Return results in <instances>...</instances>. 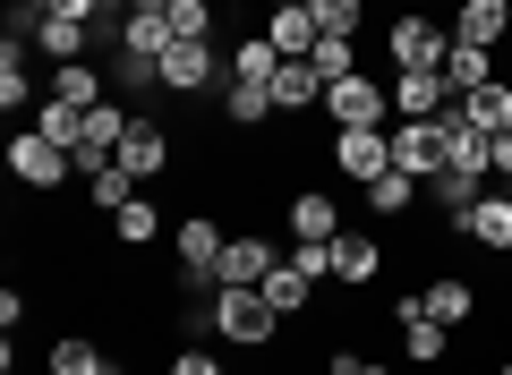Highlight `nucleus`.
<instances>
[{
	"label": "nucleus",
	"mask_w": 512,
	"mask_h": 375,
	"mask_svg": "<svg viewBox=\"0 0 512 375\" xmlns=\"http://www.w3.org/2000/svg\"><path fill=\"white\" fill-rule=\"evenodd\" d=\"M171 43H180V35H171V9H163V0H137V9H120V52H128L120 69H128V77H154Z\"/></svg>",
	"instance_id": "nucleus-1"
},
{
	"label": "nucleus",
	"mask_w": 512,
	"mask_h": 375,
	"mask_svg": "<svg viewBox=\"0 0 512 375\" xmlns=\"http://www.w3.org/2000/svg\"><path fill=\"white\" fill-rule=\"evenodd\" d=\"M205 324H214L231 350H265L274 341V307H265V290H214V307H205Z\"/></svg>",
	"instance_id": "nucleus-2"
},
{
	"label": "nucleus",
	"mask_w": 512,
	"mask_h": 375,
	"mask_svg": "<svg viewBox=\"0 0 512 375\" xmlns=\"http://www.w3.org/2000/svg\"><path fill=\"white\" fill-rule=\"evenodd\" d=\"M384 52H393V69H444L453 60V26H436V18H393V35H384Z\"/></svg>",
	"instance_id": "nucleus-3"
},
{
	"label": "nucleus",
	"mask_w": 512,
	"mask_h": 375,
	"mask_svg": "<svg viewBox=\"0 0 512 375\" xmlns=\"http://www.w3.org/2000/svg\"><path fill=\"white\" fill-rule=\"evenodd\" d=\"M69 171H77V154H60L43 128H18L9 137V179H26V188H69Z\"/></svg>",
	"instance_id": "nucleus-4"
},
{
	"label": "nucleus",
	"mask_w": 512,
	"mask_h": 375,
	"mask_svg": "<svg viewBox=\"0 0 512 375\" xmlns=\"http://www.w3.org/2000/svg\"><path fill=\"white\" fill-rule=\"evenodd\" d=\"M325 111L342 128H393V86H376V77H333L325 86Z\"/></svg>",
	"instance_id": "nucleus-5"
},
{
	"label": "nucleus",
	"mask_w": 512,
	"mask_h": 375,
	"mask_svg": "<svg viewBox=\"0 0 512 375\" xmlns=\"http://www.w3.org/2000/svg\"><path fill=\"white\" fill-rule=\"evenodd\" d=\"M393 171H410L427 188V179L444 171V128L436 120H393Z\"/></svg>",
	"instance_id": "nucleus-6"
},
{
	"label": "nucleus",
	"mask_w": 512,
	"mask_h": 375,
	"mask_svg": "<svg viewBox=\"0 0 512 375\" xmlns=\"http://www.w3.org/2000/svg\"><path fill=\"white\" fill-rule=\"evenodd\" d=\"M111 162H120L137 188H154V179L171 171V137H163L154 120H128V137H120V154H111Z\"/></svg>",
	"instance_id": "nucleus-7"
},
{
	"label": "nucleus",
	"mask_w": 512,
	"mask_h": 375,
	"mask_svg": "<svg viewBox=\"0 0 512 375\" xmlns=\"http://www.w3.org/2000/svg\"><path fill=\"white\" fill-rule=\"evenodd\" d=\"M444 111H453L444 69H402L393 77V120H444Z\"/></svg>",
	"instance_id": "nucleus-8"
},
{
	"label": "nucleus",
	"mask_w": 512,
	"mask_h": 375,
	"mask_svg": "<svg viewBox=\"0 0 512 375\" xmlns=\"http://www.w3.org/2000/svg\"><path fill=\"white\" fill-rule=\"evenodd\" d=\"M171 248H180V273H188V282H222V248H231V239H222L205 214H188L180 231H171Z\"/></svg>",
	"instance_id": "nucleus-9"
},
{
	"label": "nucleus",
	"mask_w": 512,
	"mask_h": 375,
	"mask_svg": "<svg viewBox=\"0 0 512 375\" xmlns=\"http://www.w3.org/2000/svg\"><path fill=\"white\" fill-rule=\"evenodd\" d=\"M18 35H35V52H52V69H60V60H86L94 26H77V18H43L35 0H26V9H18Z\"/></svg>",
	"instance_id": "nucleus-10"
},
{
	"label": "nucleus",
	"mask_w": 512,
	"mask_h": 375,
	"mask_svg": "<svg viewBox=\"0 0 512 375\" xmlns=\"http://www.w3.org/2000/svg\"><path fill=\"white\" fill-rule=\"evenodd\" d=\"M333 162L367 188L376 171H393V128H342V137H333Z\"/></svg>",
	"instance_id": "nucleus-11"
},
{
	"label": "nucleus",
	"mask_w": 512,
	"mask_h": 375,
	"mask_svg": "<svg viewBox=\"0 0 512 375\" xmlns=\"http://www.w3.org/2000/svg\"><path fill=\"white\" fill-rule=\"evenodd\" d=\"M214 69H222L214 43H171L163 69H154V86H163V94H205V86H214Z\"/></svg>",
	"instance_id": "nucleus-12"
},
{
	"label": "nucleus",
	"mask_w": 512,
	"mask_h": 375,
	"mask_svg": "<svg viewBox=\"0 0 512 375\" xmlns=\"http://www.w3.org/2000/svg\"><path fill=\"white\" fill-rule=\"evenodd\" d=\"M333 239H342V205L325 188H299L291 197V248H333Z\"/></svg>",
	"instance_id": "nucleus-13"
},
{
	"label": "nucleus",
	"mask_w": 512,
	"mask_h": 375,
	"mask_svg": "<svg viewBox=\"0 0 512 375\" xmlns=\"http://www.w3.org/2000/svg\"><path fill=\"white\" fill-rule=\"evenodd\" d=\"M274 265H282V248H274V239L239 231L231 248H222V282H214V290H256V282H265V273H274Z\"/></svg>",
	"instance_id": "nucleus-14"
},
{
	"label": "nucleus",
	"mask_w": 512,
	"mask_h": 375,
	"mask_svg": "<svg viewBox=\"0 0 512 375\" xmlns=\"http://www.w3.org/2000/svg\"><path fill=\"white\" fill-rule=\"evenodd\" d=\"M461 239H478V248H495V256H512V188H487V197L470 205V214L453 222Z\"/></svg>",
	"instance_id": "nucleus-15"
},
{
	"label": "nucleus",
	"mask_w": 512,
	"mask_h": 375,
	"mask_svg": "<svg viewBox=\"0 0 512 375\" xmlns=\"http://www.w3.org/2000/svg\"><path fill=\"white\" fill-rule=\"evenodd\" d=\"M256 290H265V307H274V316H282V324H291V316H299V307H308V299H316V273H308V265H299V256H282V265H274V273H265V282H256Z\"/></svg>",
	"instance_id": "nucleus-16"
},
{
	"label": "nucleus",
	"mask_w": 512,
	"mask_h": 375,
	"mask_svg": "<svg viewBox=\"0 0 512 375\" xmlns=\"http://www.w3.org/2000/svg\"><path fill=\"white\" fill-rule=\"evenodd\" d=\"M512 26V0H461V18H453V43H478V52H495Z\"/></svg>",
	"instance_id": "nucleus-17"
},
{
	"label": "nucleus",
	"mask_w": 512,
	"mask_h": 375,
	"mask_svg": "<svg viewBox=\"0 0 512 375\" xmlns=\"http://www.w3.org/2000/svg\"><path fill=\"white\" fill-rule=\"evenodd\" d=\"M453 111L478 128V137H504V128H512V86H504V77H487V86H478V94H461Z\"/></svg>",
	"instance_id": "nucleus-18"
},
{
	"label": "nucleus",
	"mask_w": 512,
	"mask_h": 375,
	"mask_svg": "<svg viewBox=\"0 0 512 375\" xmlns=\"http://www.w3.org/2000/svg\"><path fill=\"white\" fill-rule=\"evenodd\" d=\"M120 137H128V111H120V103H94V111H86V145H77V171L111 162V154H120Z\"/></svg>",
	"instance_id": "nucleus-19"
},
{
	"label": "nucleus",
	"mask_w": 512,
	"mask_h": 375,
	"mask_svg": "<svg viewBox=\"0 0 512 375\" xmlns=\"http://www.w3.org/2000/svg\"><path fill=\"white\" fill-rule=\"evenodd\" d=\"M393 324H402V350L419 358V367H436V358H444V324L427 316V299H402V307H393Z\"/></svg>",
	"instance_id": "nucleus-20"
},
{
	"label": "nucleus",
	"mask_w": 512,
	"mask_h": 375,
	"mask_svg": "<svg viewBox=\"0 0 512 375\" xmlns=\"http://www.w3.org/2000/svg\"><path fill=\"white\" fill-rule=\"evenodd\" d=\"M308 103H325V77H316V60H282V69H274V111L291 120V111H308Z\"/></svg>",
	"instance_id": "nucleus-21"
},
{
	"label": "nucleus",
	"mask_w": 512,
	"mask_h": 375,
	"mask_svg": "<svg viewBox=\"0 0 512 375\" xmlns=\"http://www.w3.org/2000/svg\"><path fill=\"white\" fill-rule=\"evenodd\" d=\"M376 273H384V248H376L367 231H342V239H333V282L359 290V282H376Z\"/></svg>",
	"instance_id": "nucleus-22"
},
{
	"label": "nucleus",
	"mask_w": 512,
	"mask_h": 375,
	"mask_svg": "<svg viewBox=\"0 0 512 375\" xmlns=\"http://www.w3.org/2000/svg\"><path fill=\"white\" fill-rule=\"evenodd\" d=\"M316 35H325V26H316V9H274V18H265V43H274L282 60H308Z\"/></svg>",
	"instance_id": "nucleus-23"
},
{
	"label": "nucleus",
	"mask_w": 512,
	"mask_h": 375,
	"mask_svg": "<svg viewBox=\"0 0 512 375\" xmlns=\"http://www.w3.org/2000/svg\"><path fill=\"white\" fill-rule=\"evenodd\" d=\"M26 128H43V137H52L60 154H77V145H86V111H77V103H60V94H43Z\"/></svg>",
	"instance_id": "nucleus-24"
},
{
	"label": "nucleus",
	"mask_w": 512,
	"mask_h": 375,
	"mask_svg": "<svg viewBox=\"0 0 512 375\" xmlns=\"http://www.w3.org/2000/svg\"><path fill=\"white\" fill-rule=\"evenodd\" d=\"M52 94H60V103H77V111H94V103H103V69H94V60H60Z\"/></svg>",
	"instance_id": "nucleus-25"
},
{
	"label": "nucleus",
	"mask_w": 512,
	"mask_h": 375,
	"mask_svg": "<svg viewBox=\"0 0 512 375\" xmlns=\"http://www.w3.org/2000/svg\"><path fill=\"white\" fill-rule=\"evenodd\" d=\"M495 77V52H478V43H453V60H444V86H453V103L461 94H478Z\"/></svg>",
	"instance_id": "nucleus-26"
},
{
	"label": "nucleus",
	"mask_w": 512,
	"mask_h": 375,
	"mask_svg": "<svg viewBox=\"0 0 512 375\" xmlns=\"http://www.w3.org/2000/svg\"><path fill=\"white\" fill-rule=\"evenodd\" d=\"M128 197H137V179H128L120 162H94V171H86V205H94V214H120Z\"/></svg>",
	"instance_id": "nucleus-27"
},
{
	"label": "nucleus",
	"mask_w": 512,
	"mask_h": 375,
	"mask_svg": "<svg viewBox=\"0 0 512 375\" xmlns=\"http://www.w3.org/2000/svg\"><path fill=\"white\" fill-rule=\"evenodd\" d=\"M274 69H282V52H274L265 35H248V43L231 52V77H239V86H274Z\"/></svg>",
	"instance_id": "nucleus-28"
},
{
	"label": "nucleus",
	"mask_w": 512,
	"mask_h": 375,
	"mask_svg": "<svg viewBox=\"0 0 512 375\" xmlns=\"http://www.w3.org/2000/svg\"><path fill=\"white\" fill-rule=\"evenodd\" d=\"M222 120L265 128V120H274V86H239V77H231V94H222Z\"/></svg>",
	"instance_id": "nucleus-29"
},
{
	"label": "nucleus",
	"mask_w": 512,
	"mask_h": 375,
	"mask_svg": "<svg viewBox=\"0 0 512 375\" xmlns=\"http://www.w3.org/2000/svg\"><path fill=\"white\" fill-rule=\"evenodd\" d=\"M470 307H478V290L461 282V273H444V282H427V316H436V324H461Z\"/></svg>",
	"instance_id": "nucleus-30"
},
{
	"label": "nucleus",
	"mask_w": 512,
	"mask_h": 375,
	"mask_svg": "<svg viewBox=\"0 0 512 375\" xmlns=\"http://www.w3.org/2000/svg\"><path fill=\"white\" fill-rule=\"evenodd\" d=\"M359 197L376 205V214H410V197H419V179H410V171H376V179L359 188Z\"/></svg>",
	"instance_id": "nucleus-31"
},
{
	"label": "nucleus",
	"mask_w": 512,
	"mask_h": 375,
	"mask_svg": "<svg viewBox=\"0 0 512 375\" xmlns=\"http://www.w3.org/2000/svg\"><path fill=\"white\" fill-rule=\"evenodd\" d=\"M316 77H325V86H333V77H359V43H350V35H316Z\"/></svg>",
	"instance_id": "nucleus-32"
},
{
	"label": "nucleus",
	"mask_w": 512,
	"mask_h": 375,
	"mask_svg": "<svg viewBox=\"0 0 512 375\" xmlns=\"http://www.w3.org/2000/svg\"><path fill=\"white\" fill-rule=\"evenodd\" d=\"M0 103H9V111H26V103H35V77H26L18 35H9V52H0Z\"/></svg>",
	"instance_id": "nucleus-33"
},
{
	"label": "nucleus",
	"mask_w": 512,
	"mask_h": 375,
	"mask_svg": "<svg viewBox=\"0 0 512 375\" xmlns=\"http://www.w3.org/2000/svg\"><path fill=\"white\" fill-rule=\"evenodd\" d=\"M171 9V35L180 43H214V0H163Z\"/></svg>",
	"instance_id": "nucleus-34"
},
{
	"label": "nucleus",
	"mask_w": 512,
	"mask_h": 375,
	"mask_svg": "<svg viewBox=\"0 0 512 375\" xmlns=\"http://www.w3.org/2000/svg\"><path fill=\"white\" fill-rule=\"evenodd\" d=\"M103 367H111V358L94 350V341H77V333L52 341V375H103Z\"/></svg>",
	"instance_id": "nucleus-35"
},
{
	"label": "nucleus",
	"mask_w": 512,
	"mask_h": 375,
	"mask_svg": "<svg viewBox=\"0 0 512 375\" xmlns=\"http://www.w3.org/2000/svg\"><path fill=\"white\" fill-rule=\"evenodd\" d=\"M111 231H120V248H146L154 239V197H128L120 214H111Z\"/></svg>",
	"instance_id": "nucleus-36"
},
{
	"label": "nucleus",
	"mask_w": 512,
	"mask_h": 375,
	"mask_svg": "<svg viewBox=\"0 0 512 375\" xmlns=\"http://www.w3.org/2000/svg\"><path fill=\"white\" fill-rule=\"evenodd\" d=\"M43 18H77V26H94V18H111L120 0H35Z\"/></svg>",
	"instance_id": "nucleus-37"
},
{
	"label": "nucleus",
	"mask_w": 512,
	"mask_h": 375,
	"mask_svg": "<svg viewBox=\"0 0 512 375\" xmlns=\"http://www.w3.org/2000/svg\"><path fill=\"white\" fill-rule=\"evenodd\" d=\"M316 26L325 35H359V0H316Z\"/></svg>",
	"instance_id": "nucleus-38"
},
{
	"label": "nucleus",
	"mask_w": 512,
	"mask_h": 375,
	"mask_svg": "<svg viewBox=\"0 0 512 375\" xmlns=\"http://www.w3.org/2000/svg\"><path fill=\"white\" fill-rule=\"evenodd\" d=\"M171 375H222V358L214 350H180V358H171Z\"/></svg>",
	"instance_id": "nucleus-39"
},
{
	"label": "nucleus",
	"mask_w": 512,
	"mask_h": 375,
	"mask_svg": "<svg viewBox=\"0 0 512 375\" xmlns=\"http://www.w3.org/2000/svg\"><path fill=\"white\" fill-rule=\"evenodd\" d=\"M333 375H393V367H376V358H350V350H342V358H333Z\"/></svg>",
	"instance_id": "nucleus-40"
},
{
	"label": "nucleus",
	"mask_w": 512,
	"mask_h": 375,
	"mask_svg": "<svg viewBox=\"0 0 512 375\" xmlns=\"http://www.w3.org/2000/svg\"><path fill=\"white\" fill-rule=\"evenodd\" d=\"M487 145H495V179L512 188V128H504V137H487Z\"/></svg>",
	"instance_id": "nucleus-41"
},
{
	"label": "nucleus",
	"mask_w": 512,
	"mask_h": 375,
	"mask_svg": "<svg viewBox=\"0 0 512 375\" xmlns=\"http://www.w3.org/2000/svg\"><path fill=\"white\" fill-rule=\"evenodd\" d=\"M274 9H316V0H274Z\"/></svg>",
	"instance_id": "nucleus-42"
},
{
	"label": "nucleus",
	"mask_w": 512,
	"mask_h": 375,
	"mask_svg": "<svg viewBox=\"0 0 512 375\" xmlns=\"http://www.w3.org/2000/svg\"><path fill=\"white\" fill-rule=\"evenodd\" d=\"M120 9H137V0H120Z\"/></svg>",
	"instance_id": "nucleus-43"
},
{
	"label": "nucleus",
	"mask_w": 512,
	"mask_h": 375,
	"mask_svg": "<svg viewBox=\"0 0 512 375\" xmlns=\"http://www.w3.org/2000/svg\"><path fill=\"white\" fill-rule=\"evenodd\" d=\"M103 375H120V367H103Z\"/></svg>",
	"instance_id": "nucleus-44"
},
{
	"label": "nucleus",
	"mask_w": 512,
	"mask_h": 375,
	"mask_svg": "<svg viewBox=\"0 0 512 375\" xmlns=\"http://www.w3.org/2000/svg\"><path fill=\"white\" fill-rule=\"evenodd\" d=\"M504 43H512V26H504Z\"/></svg>",
	"instance_id": "nucleus-45"
},
{
	"label": "nucleus",
	"mask_w": 512,
	"mask_h": 375,
	"mask_svg": "<svg viewBox=\"0 0 512 375\" xmlns=\"http://www.w3.org/2000/svg\"><path fill=\"white\" fill-rule=\"evenodd\" d=\"M504 375H512V358H504Z\"/></svg>",
	"instance_id": "nucleus-46"
},
{
	"label": "nucleus",
	"mask_w": 512,
	"mask_h": 375,
	"mask_svg": "<svg viewBox=\"0 0 512 375\" xmlns=\"http://www.w3.org/2000/svg\"><path fill=\"white\" fill-rule=\"evenodd\" d=\"M325 375H333V367H325Z\"/></svg>",
	"instance_id": "nucleus-47"
}]
</instances>
